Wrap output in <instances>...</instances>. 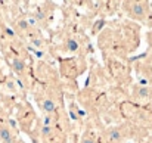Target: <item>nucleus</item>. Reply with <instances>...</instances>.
Here are the masks:
<instances>
[{
    "label": "nucleus",
    "mask_w": 152,
    "mask_h": 143,
    "mask_svg": "<svg viewBox=\"0 0 152 143\" xmlns=\"http://www.w3.org/2000/svg\"><path fill=\"white\" fill-rule=\"evenodd\" d=\"M130 12H132V15L134 16V18H137V19H143L145 16H146V3H142V1H133V3H130Z\"/></svg>",
    "instance_id": "1"
},
{
    "label": "nucleus",
    "mask_w": 152,
    "mask_h": 143,
    "mask_svg": "<svg viewBox=\"0 0 152 143\" xmlns=\"http://www.w3.org/2000/svg\"><path fill=\"white\" fill-rule=\"evenodd\" d=\"M0 140L3 143H15V137L7 125H0Z\"/></svg>",
    "instance_id": "2"
},
{
    "label": "nucleus",
    "mask_w": 152,
    "mask_h": 143,
    "mask_svg": "<svg viewBox=\"0 0 152 143\" xmlns=\"http://www.w3.org/2000/svg\"><path fill=\"white\" fill-rule=\"evenodd\" d=\"M12 68H13V71H15L16 74L22 75L24 71H25V62H24L22 59H19V58H13V61H12Z\"/></svg>",
    "instance_id": "3"
},
{
    "label": "nucleus",
    "mask_w": 152,
    "mask_h": 143,
    "mask_svg": "<svg viewBox=\"0 0 152 143\" xmlns=\"http://www.w3.org/2000/svg\"><path fill=\"white\" fill-rule=\"evenodd\" d=\"M108 139H109L111 143H118L123 140V133H121L118 128H112V130H109Z\"/></svg>",
    "instance_id": "4"
},
{
    "label": "nucleus",
    "mask_w": 152,
    "mask_h": 143,
    "mask_svg": "<svg viewBox=\"0 0 152 143\" xmlns=\"http://www.w3.org/2000/svg\"><path fill=\"white\" fill-rule=\"evenodd\" d=\"M42 108L45 112H48L49 115H52L55 111H56V103L52 100V99H45L43 103H42Z\"/></svg>",
    "instance_id": "5"
},
{
    "label": "nucleus",
    "mask_w": 152,
    "mask_h": 143,
    "mask_svg": "<svg viewBox=\"0 0 152 143\" xmlns=\"http://www.w3.org/2000/svg\"><path fill=\"white\" fill-rule=\"evenodd\" d=\"M149 95H151V89L149 87H139L137 89V96L140 99H146V97H149Z\"/></svg>",
    "instance_id": "6"
},
{
    "label": "nucleus",
    "mask_w": 152,
    "mask_h": 143,
    "mask_svg": "<svg viewBox=\"0 0 152 143\" xmlns=\"http://www.w3.org/2000/svg\"><path fill=\"white\" fill-rule=\"evenodd\" d=\"M66 50L68 52H75V50H78V43L75 42V40H72V39H69L68 42H66Z\"/></svg>",
    "instance_id": "7"
},
{
    "label": "nucleus",
    "mask_w": 152,
    "mask_h": 143,
    "mask_svg": "<svg viewBox=\"0 0 152 143\" xmlns=\"http://www.w3.org/2000/svg\"><path fill=\"white\" fill-rule=\"evenodd\" d=\"M16 27H18L19 31H27V30H30V25H28L27 19H19V21L16 22Z\"/></svg>",
    "instance_id": "8"
},
{
    "label": "nucleus",
    "mask_w": 152,
    "mask_h": 143,
    "mask_svg": "<svg viewBox=\"0 0 152 143\" xmlns=\"http://www.w3.org/2000/svg\"><path fill=\"white\" fill-rule=\"evenodd\" d=\"M31 43H33V46H36L37 49H42V47H43V40H42V39L33 37V39H31Z\"/></svg>",
    "instance_id": "9"
},
{
    "label": "nucleus",
    "mask_w": 152,
    "mask_h": 143,
    "mask_svg": "<svg viewBox=\"0 0 152 143\" xmlns=\"http://www.w3.org/2000/svg\"><path fill=\"white\" fill-rule=\"evenodd\" d=\"M50 133H52V127L43 125V128H42V134H43V137H48V136H49Z\"/></svg>",
    "instance_id": "10"
},
{
    "label": "nucleus",
    "mask_w": 152,
    "mask_h": 143,
    "mask_svg": "<svg viewBox=\"0 0 152 143\" xmlns=\"http://www.w3.org/2000/svg\"><path fill=\"white\" fill-rule=\"evenodd\" d=\"M81 143H96V140H95L93 137H84Z\"/></svg>",
    "instance_id": "11"
},
{
    "label": "nucleus",
    "mask_w": 152,
    "mask_h": 143,
    "mask_svg": "<svg viewBox=\"0 0 152 143\" xmlns=\"http://www.w3.org/2000/svg\"><path fill=\"white\" fill-rule=\"evenodd\" d=\"M149 45H151V47H152V37H151V40H149Z\"/></svg>",
    "instance_id": "12"
},
{
    "label": "nucleus",
    "mask_w": 152,
    "mask_h": 143,
    "mask_svg": "<svg viewBox=\"0 0 152 143\" xmlns=\"http://www.w3.org/2000/svg\"><path fill=\"white\" fill-rule=\"evenodd\" d=\"M149 6H151V7H152V1H151V3H149Z\"/></svg>",
    "instance_id": "13"
},
{
    "label": "nucleus",
    "mask_w": 152,
    "mask_h": 143,
    "mask_svg": "<svg viewBox=\"0 0 152 143\" xmlns=\"http://www.w3.org/2000/svg\"><path fill=\"white\" fill-rule=\"evenodd\" d=\"M0 75H1V69H0Z\"/></svg>",
    "instance_id": "14"
}]
</instances>
